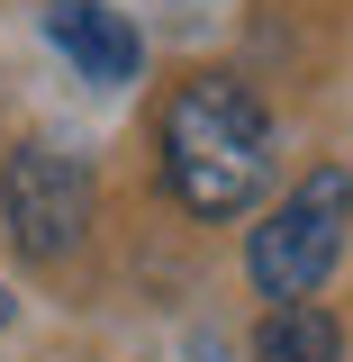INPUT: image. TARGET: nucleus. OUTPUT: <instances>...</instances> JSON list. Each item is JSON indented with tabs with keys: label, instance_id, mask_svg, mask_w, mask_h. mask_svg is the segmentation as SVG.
Masks as SVG:
<instances>
[{
	"label": "nucleus",
	"instance_id": "nucleus-1",
	"mask_svg": "<svg viewBox=\"0 0 353 362\" xmlns=\"http://www.w3.org/2000/svg\"><path fill=\"white\" fill-rule=\"evenodd\" d=\"M163 181L190 218H245L272 181V109L236 73H190L163 109Z\"/></svg>",
	"mask_w": 353,
	"mask_h": 362
},
{
	"label": "nucleus",
	"instance_id": "nucleus-2",
	"mask_svg": "<svg viewBox=\"0 0 353 362\" xmlns=\"http://www.w3.org/2000/svg\"><path fill=\"white\" fill-rule=\"evenodd\" d=\"M345 226H353V173H345V163H317V173L245 235L254 290H263L272 308H281V299H317L326 272L345 263Z\"/></svg>",
	"mask_w": 353,
	"mask_h": 362
},
{
	"label": "nucleus",
	"instance_id": "nucleus-3",
	"mask_svg": "<svg viewBox=\"0 0 353 362\" xmlns=\"http://www.w3.org/2000/svg\"><path fill=\"white\" fill-rule=\"evenodd\" d=\"M0 218L18 235V254L64 263L91 235V163L64 154V145H18L9 173H0Z\"/></svg>",
	"mask_w": 353,
	"mask_h": 362
},
{
	"label": "nucleus",
	"instance_id": "nucleus-4",
	"mask_svg": "<svg viewBox=\"0 0 353 362\" xmlns=\"http://www.w3.org/2000/svg\"><path fill=\"white\" fill-rule=\"evenodd\" d=\"M45 45L100 90L136 82V64H145V37L127 28V9H109V0H45Z\"/></svg>",
	"mask_w": 353,
	"mask_h": 362
},
{
	"label": "nucleus",
	"instance_id": "nucleus-5",
	"mask_svg": "<svg viewBox=\"0 0 353 362\" xmlns=\"http://www.w3.org/2000/svg\"><path fill=\"white\" fill-rule=\"evenodd\" d=\"M254 362H345V326L308 299H281L254 335Z\"/></svg>",
	"mask_w": 353,
	"mask_h": 362
}]
</instances>
